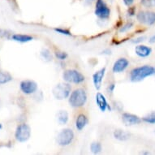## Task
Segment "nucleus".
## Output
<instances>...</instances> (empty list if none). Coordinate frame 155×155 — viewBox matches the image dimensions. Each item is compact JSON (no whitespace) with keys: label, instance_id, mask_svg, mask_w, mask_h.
Masks as SVG:
<instances>
[{"label":"nucleus","instance_id":"nucleus-23","mask_svg":"<svg viewBox=\"0 0 155 155\" xmlns=\"http://www.w3.org/2000/svg\"><path fill=\"white\" fill-rule=\"evenodd\" d=\"M54 57L59 61H65L68 58V54L63 51H55L54 52Z\"/></svg>","mask_w":155,"mask_h":155},{"label":"nucleus","instance_id":"nucleus-10","mask_svg":"<svg viewBox=\"0 0 155 155\" xmlns=\"http://www.w3.org/2000/svg\"><path fill=\"white\" fill-rule=\"evenodd\" d=\"M121 120L126 126H135V125L140 124L142 122L141 118L139 117L138 115L128 112H123Z\"/></svg>","mask_w":155,"mask_h":155},{"label":"nucleus","instance_id":"nucleus-4","mask_svg":"<svg viewBox=\"0 0 155 155\" xmlns=\"http://www.w3.org/2000/svg\"><path fill=\"white\" fill-rule=\"evenodd\" d=\"M71 93V84L65 81L55 84L52 89V95L56 100H59V101L68 98Z\"/></svg>","mask_w":155,"mask_h":155},{"label":"nucleus","instance_id":"nucleus-31","mask_svg":"<svg viewBox=\"0 0 155 155\" xmlns=\"http://www.w3.org/2000/svg\"><path fill=\"white\" fill-rule=\"evenodd\" d=\"M114 108L117 110L119 112H121L123 110H124V106H123L122 103L120 102H114Z\"/></svg>","mask_w":155,"mask_h":155},{"label":"nucleus","instance_id":"nucleus-5","mask_svg":"<svg viewBox=\"0 0 155 155\" xmlns=\"http://www.w3.org/2000/svg\"><path fill=\"white\" fill-rule=\"evenodd\" d=\"M75 132L70 127H65L58 133L56 137V143L61 147H67L73 142Z\"/></svg>","mask_w":155,"mask_h":155},{"label":"nucleus","instance_id":"nucleus-30","mask_svg":"<svg viewBox=\"0 0 155 155\" xmlns=\"http://www.w3.org/2000/svg\"><path fill=\"white\" fill-rule=\"evenodd\" d=\"M115 87H116V84H115V83H114V82L110 83V84H108V86H107V92H108L109 94H112L114 92Z\"/></svg>","mask_w":155,"mask_h":155},{"label":"nucleus","instance_id":"nucleus-29","mask_svg":"<svg viewBox=\"0 0 155 155\" xmlns=\"http://www.w3.org/2000/svg\"><path fill=\"white\" fill-rule=\"evenodd\" d=\"M11 34H12V33L9 31L5 30V29H0V38H4L9 39V38H11Z\"/></svg>","mask_w":155,"mask_h":155},{"label":"nucleus","instance_id":"nucleus-21","mask_svg":"<svg viewBox=\"0 0 155 155\" xmlns=\"http://www.w3.org/2000/svg\"><path fill=\"white\" fill-rule=\"evenodd\" d=\"M13 80L12 76L9 72L0 71V84H5Z\"/></svg>","mask_w":155,"mask_h":155},{"label":"nucleus","instance_id":"nucleus-13","mask_svg":"<svg viewBox=\"0 0 155 155\" xmlns=\"http://www.w3.org/2000/svg\"><path fill=\"white\" fill-rule=\"evenodd\" d=\"M107 72V68L103 67L102 68H100L99 70H97L95 71L93 76H92V80H93V83H94V88L97 90H100V89L102 88V81L104 80L105 75Z\"/></svg>","mask_w":155,"mask_h":155},{"label":"nucleus","instance_id":"nucleus-28","mask_svg":"<svg viewBox=\"0 0 155 155\" xmlns=\"http://www.w3.org/2000/svg\"><path fill=\"white\" fill-rule=\"evenodd\" d=\"M145 36H140V37H137V38H134V39H132V41H131V43L135 44V45H138V44H141L143 41L145 40Z\"/></svg>","mask_w":155,"mask_h":155},{"label":"nucleus","instance_id":"nucleus-9","mask_svg":"<svg viewBox=\"0 0 155 155\" xmlns=\"http://www.w3.org/2000/svg\"><path fill=\"white\" fill-rule=\"evenodd\" d=\"M20 89L23 94L26 95H31L35 94L38 91V83L32 80H25L22 81L20 84Z\"/></svg>","mask_w":155,"mask_h":155},{"label":"nucleus","instance_id":"nucleus-34","mask_svg":"<svg viewBox=\"0 0 155 155\" xmlns=\"http://www.w3.org/2000/svg\"><path fill=\"white\" fill-rule=\"evenodd\" d=\"M103 54H107V55H110V54H111V51L110 50H109V49H107V50H106V51H102V53Z\"/></svg>","mask_w":155,"mask_h":155},{"label":"nucleus","instance_id":"nucleus-35","mask_svg":"<svg viewBox=\"0 0 155 155\" xmlns=\"http://www.w3.org/2000/svg\"><path fill=\"white\" fill-rule=\"evenodd\" d=\"M94 1H96V0H84V2L87 3H92Z\"/></svg>","mask_w":155,"mask_h":155},{"label":"nucleus","instance_id":"nucleus-7","mask_svg":"<svg viewBox=\"0 0 155 155\" xmlns=\"http://www.w3.org/2000/svg\"><path fill=\"white\" fill-rule=\"evenodd\" d=\"M31 137V127L25 123L19 124L15 132V138L18 142L24 143L29 140Z\"/></svg>","mask_w":155,"mask_h":155},{"label":"nucleus","instance_id":"nucleus-25","mask_svg":"<svg viewBox=\"0 0 155 155\" xmlns=\"http://www.w3.org/2000/svg\"><path fill=\"white\" fill-rule=\"evenodd\" d=\"M53 29L55 33H59V34H61V35L68 36V37H71V36H72V33H71V31L68 30V29H67V28H54Z\"/></svg>","mask_w":155,"mask_h":155},{"label":"nucleus","instance_id":"nucleus-37","mask_svg":"<svg viewBox=\"0 0 155 155\" xmlns=\"http://www.w3.org/2000/svg\"><path fill=\"white\" fill-rule=\"evenodd\" d=\"M2 128H3V124H2L0 123V130L2 129Z\"/></svg>","mask_w":155,"mask_h":155},{"label":"nucleus","instance_id":"nucleus-33","mask_svg":"<svg viewBox=\"0 0 155 155\" xmlns=\"http://www.w3.org/2000/svg\"><path fill=\"white\" fill-rule=\"evenodd\" d=\"M149 42L151 44L155 43V34H153V35H152V36H150V38H149Z\"/></svg>","mask_w":155,"mask_h":155},{"label":"nucleus","instance_id":"nucleus-3","mask_svg":"<svg viewBox=\"0 0 155 155\" xmlns=\"http://www.w3.org/2000/svg\"><path fill=\"white\" fill-rule=\"evenodd\" d=\"M62 77L64 81L69 84H81L85 81V76L78 70L74 68H68L64 70Z\"/></svg>","mask_w":155,"mask_h":155},{"label":"nucleus","instance_id":"nucleus-2","mask_svg":"<svg viewBox=\"0 0 155 155\" xmlns=\"http://www.w3.org/2000/svg\"><path fill=\"white\" fill-rule=\"evenodd\" d=\"M68 103L74 109H80L84 107L88 101V94L83 88H76L71 91L68 97Z\"/></svg>","mask_w":155,"mask_h":155},{"label":"nucleus","instance_id":"nucleus-24","mask_svg":"<svg viewBox=\"0 0 155 155\" xmlns=\"http://www.w3.org/2000/svg\"><path fill=\"white\" fill-rule=\"evenodd\" d=\"M134 26V23L132 21H127V23H125L124 25H122L119 29V32L120 33H124L128 32L129 30H131Z\"/></svg>","mask_w":155,"mask_h":155},{"label":"nucleus","instance_id":"nucleus-15","mask_svg":"<svg viewBox=\"0 0 155 155\" xmlns=\"http://www.w3.org/2000/svg\"><path fill=\"white\" fill-rule=\"evenodd\" d=\"M135 54L140 58H147L152 54V48L143 44H138L135 46Z\"/></svg>","mask_w":155,"mask_h":155},{"label":"nucleus","instance_id":"nucleus-11","mask_svg":"<svg viewBox=\"0 0 155 155\" xmlns=\"http://www.w3.org/2000/svg\"><path fill=\"white\" fill-rule=\"evenodd\" d=\"M129 65L130 63L128 59L124 57H121L114 61L113 66H112V71H113V73L115 74L123 73L124 71H126V69L129 67Z\"/></svg>","mask_w":155,"mask_h":155},{"label":"nucleus","instance_id":"nucleus-27","mask_svg":"<svg viewBox=\"0 0 155 155\" xmlns=\"http://www.w3.org/2000/svg\"><path fill=\"white\" fill-rule=\"evenodd\" d=\"M136 15H137V9H136V7H135V6H131V7H129V8H127V16H129V17H133V16H136Z\"/></svg>","mask_w":155,"mask_h":155},{"label":"nucleus","instance_id":"nucleus-36","mask_svg":"<svg viewBox=\"0 0 155 155\" xmlns=\"http://www.w3.org/2000/svg\"><path fill=\"white\" fill-rule=\"evenodd\" d=\"M150 153L149 151L145 152V151H142V152H140V154H150Z\"/></svg>","mask_w":155,"mask_h":155},{"label":"nucleus","instance_id":"nucleus-38","mask_svg":"<svg viewBox=\"0 0 155 155\" xmlns=\"http://www.w3.org/2000/svg\"></svg>","mask_w":155,"mask_h":155},{"label":"nucleus","instance_id":"nucleus-12","mask_svg":"<svg viewBox=\"0 0 155 155\" xmlns=\"http://www.w3.org/2000/svg\"><path fill=\"white\" fill-rule=\"evenodd\" d=\"M95 102L102 112H106L107 110L111 111L112 110L111 107L110 106V104L107 102L106 97L101 92H97L96 95H95Z\"/></svg>","mask_w":155,"mask_h":155},{"label":"nucleus","instance_id":"nucleus-22","mask_svg":"<svg viewBox=\"0 0 155 155\" xmlns=\"http://www.w3.org/2000/svg\"><path fill=\"white\" fill-rule=\"evenodd\" d=\"M142 122L149 124H155V111H151L141 118Z\"/></svg>","mask_w":155,"mask_h":155},{"label":"nucleus","instance_id":"nucleus-26","mask_svg":"<svg viewBox=\"0 0 155 155\" xmlns=\"http://www.w3.org/2000/svg\"><path fill=\"white\" fill-rule=\"evenodd\" d=\"M140 4L146 8H155V0H140Z\"/></svg>","mask_w":155,"mask_h":155},{"label":"nucleus","instance_id":"nucleus-18","mask_svg":"<svg viewBox=\"0 0 155 155\" xmlns=\"http://www.w3.org/2000/svg\"><path fill=\"white\" fill-rule=\"evenodd\" d=\"M56 120L57 122L60 125H65L69 121L68 112L65 110H60L56 114Z\"/></svg>","mask_w":155,"mask_h":155},{"label":"nucleus","instance_id":"nucleus-17","mask_svg":"<svg viewBox=\"0 0 155 155\" xmlns=\"http://www.w3.org/2000/svg\"><path fill=\"white\" fill-rule=\"evenodd\" d=\"M11 39L15 41L21 42V43H25L33 41V37L27 34H20V33H14L11 36Z\"/></svg>","mask_w":155,"mask_h":155},{"label":"nucleus","instance_id":"nucleus-14","mask_svg":"<svg viewBox=\"0 0 155 155\" xmlns=\"http://www.w3.org/2000/svg\"><path fill=\"white\" fill-rule=\"evenodd\" d=\"M88 124H89V118L86 114L84 113H80L77 114L75 120V127L77 131L81 132L84 129Z\"/></svg>","mask_w":155,"mask_h":155},{"label":"nucleus","instance_id":"nucleus-19","mask_svg":"<svg viewBox=\"0 0 155 155\" xmlns=\"http://www.w3.org/2000/svg\"><path fill=\"white\" fill-rule=\"evenodd\" d=\"M41 59L46 63H50L53 60V54L48 48H42L40 52Z\"/></svg>","mask_w":155,"mask_h":155},{"label":"nucleus","instance_id":"nucleus-8","mask_svg":"<svg viewBox=\"0 0 155 155\" xmlns=\"http://www.w3.org/2000/svg\"><path fill=\"white\" fill-rule=\"evenodd\" d=\"M137 20L144 25L152 26L155 25V12L147 10H140L137 12Z\"/></svg>","mask_w":155,"mask_h":155},{"label":"nucleus","instance_id":"nucleus-20","mask_svg":"<svg viewBox=\"0 0 155 155\" xmlns=\"http://www.w3.org/2000/svg\"><path fill=\"white\" fill-rule=\"evenodd\" d=\"M90 151L94 154H99L102 151V145L99 141H93L89 146Z\"/></svg>","mask_w":155,"mask_h":155},{"label":"nucleus","instance_id":"nucleus-32","mask_svg":"<svg viewBox=\"0 0 155 155\" xmlns=\"http://www.w3.org/2000/svg\"><path fill=\"white\" fill-rule=\"evenodd\" d=\"M134 2L135 0H123L124 4L126 7H127V8H129V7L133 5V4H134Z\"/></svg>","mask_w":155,"mask_h":155},{"label":"nucleus","instance_id":"nucleus-16","mask_svg":"<svg viewBox=\"0 0 155 155\" xmlns=\"http://www.w3.org/2000/svg\"><path fill=\"white\" fill-rule=\"evenodd\" d=\"M113 137L115 140L124 142V141H127L129 140L131 138V134L125 130L118 128V129L114 130L113 132Z\"/></svg>","mask_w":155,"mask_h":155},{"label":"nucleus","instance_id":"nucleus-1","mask_svg":"<svg viewBox=\"0 0 155 155\" xmlns=\"http://www.w3.org/2000/svg\"><path fill=\"white\" fill-rule=\"evenodd\" d=\"M153 75H155V68L153 67L150 65H142L133 68L130 71L129 80L131 82L137 83Z\"/></svg>","mask_w":155,"mask_h":155},{"label":"nucleus","instance_id":"nucleus-6","mask_svg":"<svg viewBox=\"0 0 155 155\" xmlns=\"http://www.w3.org/2000/svg\"><path fill=\"white\" fill-rule=\"evenodd\" d=\"M110 8L107 5L105 0H96L94 15L101 21H107L110 16Z\"/></svg>","mask_w":155,"mask_h":155}]
</instances>
